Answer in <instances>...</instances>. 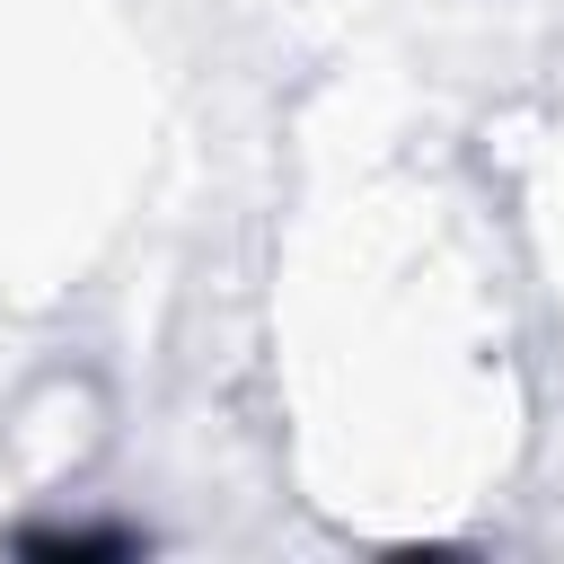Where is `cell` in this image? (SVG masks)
Wrapping results in <instances>:
<instances>
[{"mask_svg": "<svg viewBox=\"0 0 564 564\" xmlns=\"http://www.w3.org/2000/svg\"><path fill=\"white\" fill-rule=\"evenodd\" d=\"M18 546H26V555H123L132 538H123V529H26Z\"/></svg>", "mask_w": 564, "mask_h": 564, "instance_id": "6da1fadb", "label": "cell"}]
</instances>
